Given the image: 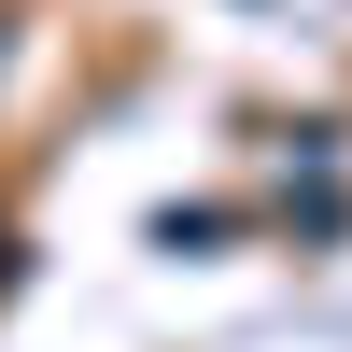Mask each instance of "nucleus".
Wrapping results in <instances>:
<instances>
[{
	"instance_id": "1",
	"label": "nucleus",
	"mask_w": 352,
	"mask_h": 352,
	"mask_svg": "<svg viewBox=\"0 0 352 352\" xmlns=\"http://www.w3.org/2000/svg\"><path fill=\"white\" fill-rule=\"evenodd\" d=\"M0 56H14V28H0Z\"/></svg>"
}]
</instances>
